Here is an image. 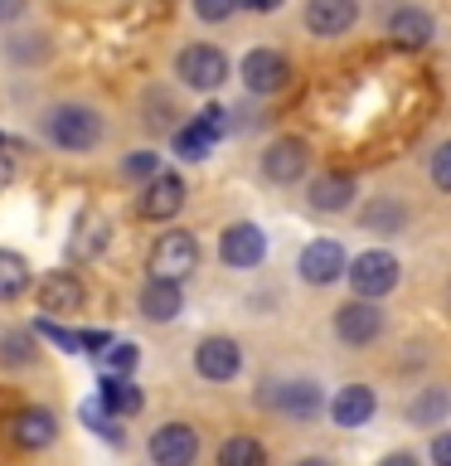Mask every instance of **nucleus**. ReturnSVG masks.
<instances>
[{
  "label": "nucleus",
  "mask_w": 451,
  "mask_h": 466,
  "mask_svg": "<svg viewBox=\"0 0 451 466\" xmlns=\"http://www.w3.org/2000/svg\"><path fill=\"white\" fill-rule=\"evenodd\" d=\"M296 466H335V461H330V457H301Z\"/></svg>",
  "instance_id": "nucleus-40"
},
{
  "label": "nucleus",
  "mask_w": 451,
  "mask_h": 466,
  "mask_svg": "<svg viewBox=\"0 0 451 466\" xmlns=\"http://www.w3.org/2000/svg\"><path fill=\"white\" fill-rule=\"evenodd\" d=\"M107 364H112L116 379H126L136 370V345H107Z\"/></svg>",
  "instance_id": "nucleus-30"
},
{
  "label": "nucleus",
  "mask_w": 451,
  "mask_h": 466,
  "mask_svg": "<svg viewBox=\"0 0 451 466\" xmlns=\"http://www.w3.org/2000/svg\"><path fill=\"white\" fill-rule=\"evenodd\" d=\"M83 282H78V272H49L39 282V306L44 311H54V316H64V311H78L83 306Z\"/></svg>",
  "instance_id": "nucleus-17"
},
{
  "label": "nucleus",
  "mask_w": 451,
  "mask_h": 466,
  "mask_svg": "<svg viewBox=\"0 0 451 466\" xmlns=\"http://www.w3.org/2000/svg\"><path fill=\"white\" fill-rule=\"evenodd\" d=\"M388 35L398 39V44H427V39L436 35V25H432V15H427V10L403 5V10H393V15H388Z\"/></svg>",
  "instance_id": "nucleus-21"
},
{
  "label": "nucleus",
  "mask_w": 451,
  "mask_h": 466,
  "mask_svg": "<svg viewBox=\"0 0 451 466\" xmlns=\"http://www.w3.org/2000/svg\"><path fill=\"white\" fill-rule=\"evenodd\" d=\"M195 370H199L204 379H214V384H228V379L243 370V350H238V340H224V335H209V340H199V350H195Z\"/></svg>",
  "instance_id": "nucleus-9"
},
{
  "label": "nucleus",
  "mask_w": 451,
  "mask_h": 466,
  "mask_svg": "<svg viewBox=\"0 0 451 466\" xmlns=\"http://www.w3.org/2000/svg\"><path fill=\"white\" fill-rule=\"evenodd\" d=\"M359 20V0H311L306 5V29L311 35H345L349 25Z\"/></svg>",
  "instance_id": "nucleus-15"
},
{
  "label": "nucleus",
  "mask_w": 451,
  "mask_h": 466,
  "mask_svg": "<svg viewBox=\"0 0 451 466\" xmlns=\"http://www.w3.org/2000/svg\"><path fill=\"white\" fill-rule=\"evenodd\" d=\"M199 268V243L195 233H160L155 248H151V282H175L180 287L189 272Z\"/></svg>",
  "instance_id": "nucleus-1"
},
{
  "label": "nucleus",
  "mask_w": 451,
  "mask_h": 466,
  "mask_svg": "<svg viewBox=\"0 0 451 466\" xmlns=\"http://www.w3.org/2000/svg\"><path fill=\"white\" fill-rule=\"evenodd\" d=\"M78 418H83L87 428H93V432L102 437V442H116V447L126 442V428H122V418H112V413H107V408H102L97 399H93V403H83V408H78Z\"/></svg>",
  "instance_id": "nucleus-25"
},
{
  "label": "nucleus",
  "mask_w": 451,
  "mask_h": 466,
  "mask_svg": "<svg viewBox=\"0 0 451 466\" xmlns=\"http://www.w3.org/2000/svg\"><path fill=\"white\" fill-rule=\"evenodd\" d=\"M49 137L64 151H93L102 137V122L93 107H54L49 112Z\"/></svg>",
  "instance_id": "nucleus-4"
},
{
  "label": "nucleus",
  "mask_w": 451,
  "mask_h": 466,
  "mask_svg": "<svg viewBox=\"0 0 451 466\" xmlns=\"http://www.w3.org/2000/svg\"><path fill=\"white\" fill-rule=\"evenodd\" d=\"M54 437H58V418L49 408H20V413L10 418V442L25 447V451L54 447Z\"/></svg>",
  "instance_id": "nucleus-12"
},
{
  "label": "nucleus",
  "mask_w": 451,
  "mask_h": 466,
  "mask_svg": "<svg viewBox=\"0 0 451 466\" xmlns=\"http://www.w3.org/2000/svg\"><path fill=\"white\" fill-rule=\"evenodd\" d=\"M335 335H340L345 345H374L378 335H384V311H378L374 301H345L340 311H335Z\"/></svg>",
  "instance_id": "nucleus-7"
},
{
  "label": "nucleus",
  "mask_w": 451,
  "mask_h": 466,
  "mask_svg": "<svg viewBox=\"0 0 451 466\" xmlns=\"http://www.w3.org/2000/svg\"><path fill=\"white\" fill-rule=\"evenodd\" d=\"M378 224H403V209H398V204H374V209H369V228H378Z\"/></svg>",
  "instance_id": "nucleus-34"
},
{
  "label": "nucleus",
  "mask_w": 451,
  "mask_h": 466,
  "mask_svg": "<svg viewBox=\"0 0 451 466\" xmlns=\"http://www.w3.org/2000/svg\"><path fill=\"white\" fill-rule=\"evenodd\" d=\"M306 199H311V209H320V214H340V209H349V199H355V180H349V175H316Z\"/></svg>",
  "instance_id": "nucleus-19"
},
{
  "label": "nucleus",
  "mask_w": 451,
  "mask_h": 466,
  "mask_svg": "<svg viewBox=\"0 0 451 466\" xmlns=\"http://www.w3.org/2000/svg\"><path fill=\"white\" fill-rule=\"evenodd\" d=\"M102 228H107L102 214H83L78 228H73V233H83V243H73V253H93V248H102Z\"/></svg>",
  "instance_id": "nucleus-29"
},
{
  "label": "nucleus",
  "mask_w": 451,
  "mask_h": 466,
  "mask_svg": "<svg viewBox=\"0 0 451 466\" xmlns=\"http://www.w3.org/2000/svg\"><path fill=\"white\" fill-rule=\"evenodd\" d=\"M185 311V291L175 282H145L141 287V316L145 320H175Z\"/></svg>",
  "instance_id": "nucleus-20"
},
{
  "label": "nucleus",
  "mask_w": 451,
  "mask_h": 466,
  "mask_svg": "<svg viewBox=\"0 0 451 466\" xmlns=\"http://www.w3.org/2000/svg\"><path fill=\"white\" fill-rule=\"evenodd\" d=\"M218 258H224L228 268H257V262L267 258V233L257 224H228L224 238H218Z\"/></svg>",
  "instance_id": "nucleus-8"
},
{
  "label": "nucleus",
  "mask_w": 451,
  "mask_h": 466,
  "mask_svg": "<svg viewBox=\"0 0 451 466\" xmlns=\"http://www.w3.org/2000/svg\"><path fill=\"white\" fill-rule=\"evenodd\" d=\"M10 151H15V141H10V137H0V189L15 180V156H10Z\"/></svg>",
  "instance_id": "nucleus-35"
},
{
  "label": "nucleus",
  "mask_w": 451,
  "mask_h": 466,
  "mask_svg": "<svg viewBox=\"0 0 451 466\" xmlns=\"http://www.w3.org/2000/svg\"><path fill=\"white\" fill-rule=\"evenodd\" d=\"M238 5H247V10H262V15H267V10H276V5H282V0H238Z\"/></svg>",
  "instance_id": "nucleus-39"
},
{
  "label": "nucleus",
  "mask_w": 451,
  "mask_h": 466,
  "mask_svg": "<svg viewBox=\"0 0 451 466\" xmlns=\"http://www.w3.org/2000/svg\"><path fill=\"white\" fill-rule=\"evenodd\" d=\"M199 457V432L189 422H165L151 432V461L155 466H195Z\"/></svg>",
  "instance_id": "nucleus-6"
},
{
  "label": "nucleus",
  "mask_w": 451,
  "mask_h": 466,
  "mask_svg": "<svg viewBox=\"0 0 451 466\" xmlns=\"http://www.w3.org/2000/svg\"><path fill=\"white\" fill-rule=\"evenodd\" d=\"M262 175H267V180H276V185L301 180V175H306V141H296V137L272 141L267 156H262Z\"/></svg>",
  "instance_id": "nucleus-13"
},
{
  "label": "nucleus",
  "mask_w": 451,
  "mask_h": 466,
  "mask_svg": "<svg viewBox=\"0 0 451 466\" xmlns=\"http://www.w3.org/2000/svg\"><path fill=\"white\" fill-rule=\"evenodd\" d=\"M243 83H247V93H282L291 83V64L272 49H253L243 58Z\"/></svg>",
  "instance_id": "nucleus-10"
},
{
  "label": "nucleus",
  "mask_w": 451,
  "mask_h": 466,
  "mask_svg": "<svg viewBox=\"0 0 451 466\" xmlns=\"http://www.w3.org/2000/svg\"><path fill=\"white\" fill-rule=\"evenodd\" d=\"M345 248L335 238H316L311 248H301V277L311 287H330L335 277H345Z\"/></svg>",
  "instance_id": "nucleus-11"
},
{
  "label": "nucleus",
  "mask_w": 451,
  "mask_h": 466,
  "mask_svg": "<svg viewBox=\"0 0 451 466\" xmlns=\"http://www.w3.org/2000/svg\"><path fill=\"white\" fill-rule=\"evenodd\" d=\"M126 175H160V170H155V156H151V151H136V156L126 160Z\"/></svg>",
  "instance_id": "nucleus-36"
},
{
  "label": "nucleus",
  "mask_w": 451,
  "mask_h": 466,
  "mask_svg": "<svg viewBox=\"0 0 451 466\" xmlns=\"http://www.w3.org/2000/svg\"><path fill=\"white\" fill-rule=\"evenodd\" d=\"M29 287V262L10 248H0V301H15Z\"/></svg>",
  "instance_id": "nucleus-24"
},
{
  "label": "nucleus",
  "mask_w": 451,
  "mask_h": 466,
  "mask_svg": "<svg viewBox=\"0 0 451 466\" xmlns=\"http://www.w3.org/2000/svg\"><path fill=\"white\" fill-rule=\"evenodd\" d=\"M378 466H417V457H413V451H388Z\"/></svg>",
  "instance_id": "nucleus-38"
},
{
  "label": "nucleus",
  "mask_w": 451,
  "mask_h": 466,
  "mask_svg": "<svg viewBox=\"0 0 451 466\" xmlns=\"http://www.w3.org/2000/svg\"><path fill=\"white\" fill-rule=\"evenodd\" d=\"M175 73H180L189 87H199V93H214V87L228 78V58L218 54L214 44H189V49L175 58Z\"/></svg>",
  "instance_id": "nucleus-5"
},
{
  "label": "nucleus",
  "mask_w": 451,
  "mask_h": 466,
  "mask_svg": "<svg viewBox=\"0 0 451 466\" xmlns=\"http://www.w3.org/2000/svg\"><path fill=\"white\" fill-rule=\"evenodd\" d=\"M257 403L272 408V413H286V418L306 422V418L320 413V403H326V399H320V384H316V379H286V384H262Z\"/></svg>",
  "instance_id": "nucleus-3"
},
{
  "label": "nucleus",
  "mask_w": 451,
  "mask_h": 466,
  "mask_svg": "<svg viewBox=\"0 0 451 466\" xmlns=\"http://www.w3.org/2000/svg\"><path fill=\"white\" fill-rule=\"evenodd\" d=\"M180 209H185V180L180 175H170V170L151 175V185H145V195H141V214L145 218H170Z\"/></svg>",
  "instance_id": "nucleus-14"
},
{
  "label": "nucleus",
  "mask_w": 451,
  "mask_h": 466,
  "mask_svg": "<svg viewBox=\"0 0 451 466\" xmlns=\"http://www.w3.org/2000/svg\"><path fill=\"white\" fill-rule=\"evenodd\" d=\"M432 466H451V432L432 437Z\"/></svg>",
  "instance_id": "nucleus-37"
},
{
  "label": "nucleus",
  "mask_w": 451,
  "mask_h": 466,
  "mask_svg": "<svg viewBox=\"0 0 451 466\" xmlns=\"http://www.w3.org/2000/svg\"><path fill=\"white\" fill-rule=\"evenodd\" d=\"M35 335H39V340H54L58 350H68V355H83V345H78V330H64L58 320H39V326H35Z\"/></svg>",
  "instance_id": "nucleus-28"
},
{
  "label": "nucleus",
  "mask_w": 451,
  "mask_h": 466,
  "mask_svg": "<svg viewBox=\"0 0 451 466\" xmlns=\"http://www.w3.org/2000/svg\"><path fill=\"white\" fill-rule=\"evenodd\" d=\"M195 122H199L204 131H209L214 141H218V137H224V131H228V112H224V107H204V112L195 116Z\"/></svg>",
  "instance_id": "nucleus-33"
},
{
  "label": "nucleus",
  "mask_w": 451,
  "mask_h": 466,
  "mask_svg": "<svg viewBox=\"0 0 451 466\" xmlns=\"http://www.w3.org/2000/svg\"><path fill=\"white\" fill-rule=\"evenodd\" d=\"M97 403L107 408L112 418H136L141 413V403H145V393L131 384V379H116V374H102V384H97Z\"/></svg>",
  "instance_id": "nucleus-18"
},
{
  "label": "nucleus",
  "mask_w": 451,
  "mask_h": 466,
  "mask_svg": "<svg viewBox=\"0 0 451 466\" xmlns=\"http://www.w3.org/2000/svg\"><path fill=\"white\" fill-rule=\"evenodd\" d=\"M209 151H214V137H209V131H204L199 122L175 131V156H180V160H204Z\"/></svg>",
  "instance_id": "nucleus-26"
},
{
  "label": "nucleus",
  "mask_w": 451,
  "mask_h": 466,
  "mask_svg": "<svg viewBox=\"0 0 451 466\" xmlns=\"http://www.w3.org/2000/svg\"><path fill=\"white\" fill-rule=\"evenodd\" d=\"M0 360L15 364V370L35 360V350H29V330H10V335H0Z\"/></svg>",
  "instance_id": "nucleus-27"
},
{
  "label": "nucleus",
  "mask_w": 451,
  "mask_h": 466,
  "mask_svg": "<svg viewBox=\"0 0 451 466\" xmlns=\"http://www.w3.org/2000/svg\"><path fill=\"white\" fill-rule=\"evenodd\" d=\"M345 277H349V287L359 291V301L388 297V291L398 287V258L384 253V248H369V253L345 262Z\"/></svg>",
  "instance_id": "nucleus-2"
},
{
  "label": "nucleus",
  "mask_w": 451,
  "mask_h": 466,
  "mask_svg": "<svg viewBox=\"0 0 451 466\" xmlns=\"http://www.w3.org/2000/svg\"><path fill=\"white\" fill-rule=\"evenodd\" d=\"M218 466H267V447L257 437H228L218 447Z\"/></svg>",
  "instance_id": "nucleus-23"
},
{
  "label": "nucleus",
  "mask_w": 451,
  "mask_h": 466,
  "mask_svg": "<svg viewBox=\"0 0 451 466\" xmlns=\"http://www.w3.org/2000/svg\"><path fill=\"white\" fill-rule=\"evenodd\" d=\"M432 180H436V189H446V195H451V141L436 146V156H432Z\"/></svg>",
  "instance_id": "nucleus-31"
},
{
  "label": "nucleus",
  "mask_w": 451,
  "mask_h": 466,
  "mask_svg": "<svg viewBox=\"0 0 451 466\" xmlns=\"http://www.w3.org/2000/svg\"><path fill=\"white\" fill-rule=\"evenodd\" d=\"M330 418H335V428H364V422L374 418V389L369 384H345L330 399Z\"/></svg>",
  "instance_id": "nucleus-16"
},
{
  "label": "nucleus",
  "mask_w": 451,
  "mask_h": 466,
  "mask_svg": "<svg viewBox=\"0 0 451 466\" xmlns=\"http://www.w3.org/2000/svg\"><path fill=\"white\" fill-rule=\"evenodd\" d=\"M233 10H238V0H195V15H199V20H228V15Z\"/></svg>",
  "instance_id": "nucleus-32"
},
{
  "label": "nucleus",
  "mask_w": 451,
  "mask_h": 466,
  "mask_svg": "<svg viewBox=\"0 0 451 466\" xmlns=\"http://www.w3.org/2000/svg\"><path fill=\"white\" fill-rule=\"evenodd\" d=\"M446 408H451V393L446 389H427V393H417V399L407 403V418H413L417 428H436V422L446 418Z\"/></svg>",
  "instance_id": "nucleus-22"
}]
</instances>
